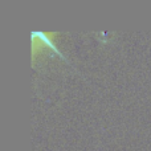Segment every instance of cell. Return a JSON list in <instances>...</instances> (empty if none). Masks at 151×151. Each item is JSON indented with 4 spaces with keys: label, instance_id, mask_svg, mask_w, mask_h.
I'll list each match as a JSON object with an SVG mask.
<instances>
[{
    "label": "cell",
    "instance_id": "1",
    "mask_svg": "<svg viewBox=\"0 0 151 151\" xmlns=\"http://www.w3.org/2000/svg\"><path fill=\"white\" fill-rule=\"evenodd\" d=\"M31 37H32V50H33V56L37 55V52H40L41 48L49 47L52 50H55V53H57L58 56L64 57V56L60 53V50L56 48L55 41L50 40V35H47V33L40 32V31H35V32H32Z\"/></svg>",
    "mask_w": 151,
    "mask_h": 151
}]
</instances>
